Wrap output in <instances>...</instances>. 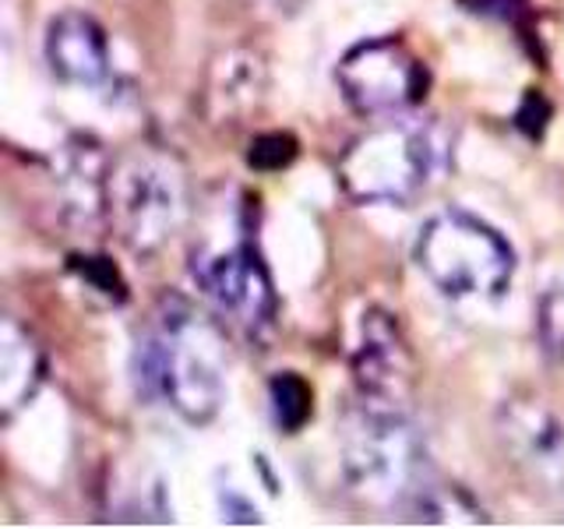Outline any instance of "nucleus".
I'll return each mask as SVG.
<instances>
[{
	"instance_id": "nucleus-2",
	"label": "nucleus",
	"mask_w": 564,
	"mask_h": 529,
	"mask_svg": "<svg viewBox=\"0 0 564 529\" xmlns=\"http://www.w3.org/2000/svg\"><path fill=\"white\" fill-rule=\"evenodd\" d=\"M106 208L117 240L131 255L149 258L181 234L191 219L187 170L170 149L131 145L110 163Z\"/></svg>"
},
{
	"instance_id": "nucleus-14",
	"label": "nucleus",
	"mask_w": 564,
	"mask_h": 529,
	"mask_svg": "<svg viewBox=\"0 0 564 529\" xmlns=\"http://www.w3.org/2000/svg\"><path fill=\"white\" fill-rule=\"evenodd\" d=\"M269 402L279 431L296 434L304 431V423L314 413V388L300 375H293V370H282V375L269 381Z\"/></svg>"
},
{
	"instance_id": "nucleus-11",
	"label": "nucleus",
	"mask_w": 564,
	"mask_h": 529,
	"mask_svg": "<svg viewBox=\"0 0 564 529\" xmlns=\"http://www.w3.org/2000/svg\"><path fill=\"white\" fill-rule=\"evenodd\" d=\"M50 71L67 85L99 88L110 82V43L93 14L61 11L46 25Z\"/></svg>"
},
{
	"instance_id": "nucleus-12",
	"label": "nucleus",
	"mask_w": 564,
	"mask_h": 529,
	"mask_svg": "<svg viewBox=\"0 0 564 529\" xmlns=\"http://www.w3.org/2000/svg\"><path fill=\"white\" fill-rule=\"evenodd\" d=\"M269 85V71L264 61L251 50H226L223 57L212 64L208 85H205V106L216 123H240L258 102Z\"/></svg>"
},
{
	"instance_id": "nucleus-16",
	"label": "nucleus",
	"mask_w": 564,
	"mask_h": 529,
	"mask_svg": "<svg viewBox=\"0 0 564 529\" xmlns=\"http://www.w3.org/2000/svg\"><path fill=\"white\" fill-rule=\"evenodd\" d=\"M540 346L551 360H564V287L546 290L536 311Z\"/></svg>"
},
{
	"instance_id": "nucleus-7",
	"label": "nucleus",
	"mask_w": 564,
	"mask_h": 529,
	"mask_svg": "<svg viewBox=\"0 0 564 529\" xmlns=\"http://www.w3.org/2000/svg\"><path fill=\"white\" fill-rule=\"evenodd\" d=\"M335 82H339V93L352 114L367 120H388L423 102L431 75L399 35H378V40H364L343 53Z\"/></svg>"
},
{
	"instance_id": "nucleus-1",
	"label": "nucleus",
	"mask_w": 564,
	"mask_h": 529,
	"mask_svg": "<svg viewBox=\"0 0 564 529\" xmlns=\"http://www.w3.org/2000/svg\"><path fill=\"white\" fill-rule=\"evenodd\" d=\"M134 378L149 399L187 423L216 420L226 399V335L212 311L163 296L134 349Z\"/></svg>"
},
{
	"instance_id": "nucleus-8",
	"label": "nucleus",
	"mask_w": 564,
	"mask_h": 529,
	"mask_svg": "<svg viewBox=\"0 0 564 529\" xmlns=\"http://www.w3.org/2000/svg\"><path fill=\"white\" fill-rule=\"evenodd\" d=\"M498 438L525 476V484L543 498L564 501V428L536 399H511L501 406Z\"/></svg>"
},
{
	"instance_id": "nucleus-17",
	"label": "nucleus",
	"mask_w": 564,
	"mask_h": 529,
	"mask_svg": "<svg viewBox=\"0 0 564 529\" xmlns=\"http://www.w3.org/2000/svg\"><path fill=\"white\" fill-rule=\"evenodd\" d=\"M75 261V272L82 276V282L93 293L106 296L110 304H120L123 296H128V290H123V279L117 272V264L110 258H93V255H78V258H70Z\"/></svg>"
},
{
	"instance_id": "nucleus-4",
	"label": "nucleus",
	"mask_w": 564,
	"mask_h": 529,
	"mask_svg": "<svg viewBox=\"0 0 564 529\" xmlns=\"http://www.w3.org/2000/svg\"><path fill=\"white\" fill-rule=\"evenodd\" d=\"M416 264L452 300H498L516 276V251L469 212H437L416 237Z\"/></svg>"
},
{
	"instance_id": "nucleus-9",
	"label": "nucleus",
	"mask_w": 564,
	"mask_h": 529,
	"mask_svg": "<svg viewBox=\"0 0 564 529\" xmlns=\"http://www.w3.org/2000/svg\"><path fill=\"white\" fill-rule=\"evenodd\" d=\"M352 378L360 399L402 410L413 388V349L405 343L395 314L370 307L360 322V339L352 349Z\"/></svg>"
},
{
	"instance_id": "nucleus-15",
	"label": "nucleus",
	"mask_w": 564,
	"mask_h": 529,
	"mask_svg": "<svg viewBox=\"0 0 564 529\" xmlns=\"http://www.w3.org/2000/svg\"><path fill=\"white\" fill-rule=\"evenodd\" d=\"M300 145L296 138L286 131H261L251 138V149H247V166L258 173H279L286 170L296 159Z\"/></svg>"
},
{
	"instance_id": "nucleus-13",
	"label": "nucleus",
	"mask_w": 564,
	"mask_h": 529,
	"mask_svg": "<svg viewBox=\"0 0 564 529\" xmlns=\"http://www.w3.org/2000/svg\"><path fill=\"white\" fill-rule=\"evenodd\" d=\"M46 378V357L40 339L18 322L4 317L0 325V413L11 420L35 399Z\"/></svg>"
},
{
	"instance_id": "nucleus-3",
	"label": "nucleus",
	"mask_w": 564,
	"mask_h": 529,
	"mask_svg": "<svg viewBox=\"0 0 564 529\" xmlns=\"http://www.w3.org/2000/svg\"><path fill=\"white\" fill-rule=\"evenodd\" d=\"M191 282L223 328L243 343H264L275 328V287L264 269L251 226L234 208L223 234H205L191 251Z\"/></svg>"
},
{
	"instance_id": "nucleus-10",
	"label": "nucleus",
	"mask_w": 564,
	"mask_h": 529,
	"mask_svg": "<svg viewBox=\"0 0 564 529\" xmlns=\"http://www.w3.org/2000/svg\"><path fill=\"white\" fill-rule=\"evenodd\" d=\"M110 163L102 145L88 134H75L64 141V149L53 159V198L67 226L96 229L102 219H110L106 208V191H110Z\"/></svg>"
},
{
	"instance_id": "nucleus-18",
	"label": "nucleus",
	"mask_w": 564,
	"mask_h": 529,
	"mask_svg": "<svg viewBox=\"0 0 564 529\" xmlns=\"http://www.w3.org/2000/svg\"><path fill=\"white\" fill-rule=\"evenodd\" d=\"M219 505H223V519H229V522H243V526L261 522L258 505H254V501H247L237 487H223V490H219Z\"/></svg>"
},
{
	"instance_id": "nucleus-6",
	"label": "nucleus",
	"mask_w": 564,
	"mask_h": 529,
	"mask_svg": "<svg viewBox=\"0 0 564 529\" xmlns=\"http://www.w3.org/2000/svg\"><path fill=\"white\" fill-rule=\"evenodd\" d=\"M434 141L410 120L388 117L367 128L339 155V184L360 205H405L427 187Z\"/></svg>"
},
{
	"instance_id": "nucleus-5",
	"label": "nucleus",
	"mask_w": 564,
	"mask_h": 529,
	"mask_svg": "<svg viewBox=\"0 0 564 529\" xmlns=\"http://www.w3.org/2000/svg\"><path fill=\"white\" fill-rule=\"evenodd\" d=\"M343 463L349 484L364 490L370 501H384L405 511L416 490L431 481L423 449L413 438L402 410L360 402L343 438Z\"/></svg>"
}]
</instances>
